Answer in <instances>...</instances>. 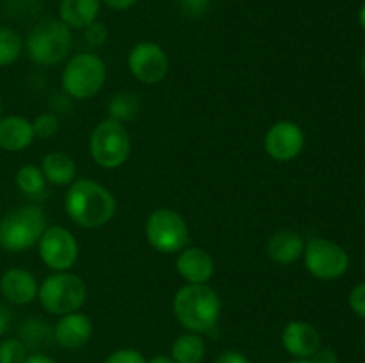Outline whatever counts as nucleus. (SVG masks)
<instances>
[{
  "label": "nucleus",
  "instance_id": "4c0bfd02",
  "mask_svg": "<svg viewBox=\"0 0 365 363\" xmlns=\"http://www.w3.org/2000/svg\"><path fill=\"white\" fill-rule=\"evenodd\" d=\"M359 21L360 25H362V28L365 31V4L362 7H360V13H359Z\"/></svg>",
  "mask_w": 365,
  "mask_h": 363
},
{
  "label": "nucleus",
  "instance_id": "a19ab883",
  "mask_svg": "<svg viewBox=\"0 0 365 363\" xmlns=\"http://www.w3.org/2000/svg\"><path fill=\"white\" fill-rule=\"evenodd\" d=\"M0 117H2V102H0Z\"/></svg>",
  "mask_w": 365,
  "mask_h": 363
},
{
  "label": "nucleus",
  "instance_id": "1a4fd4ad",
  "mask_svg": "<svg viewBox=\"0 0 365 363\" xmlns=\"http://www.w3.org/2000/svg\"><path fill=\"white\" fill-rule=\"evenodd\" d=\"M305 267L314 278L323 281L339 280L349 267V256L342 246L328 238H312L305 244L303 251Z\"/></svg>",
  "mask_w": 365,
  "mask_h": 363
},
{
  "label": "nucleus",
  "instance_id": "6ab92c4d",
  "mask_svg": "<svg viewBox=\"0 0 365 363\" xmlns=\"http://www.w3.org/2000/svg\"><path fill=\"white\" fill-rule=\"evenodd\" d=\"M102 7V0H61L59 20L70 28L82 31L89 23L96 21Z\"/></svg>",
  "mask_w": 365,
  "mask_h": 363
},
{
  "label": "nucleus",
  "instance_id": "7ed1b4c3",
  "mask_svg": "<svg viewBox=\"0 0 365 363\" xmlns=\"http://www.w3.org/2000/svg\"><path fill=\"white\" fill-rule=\"evenodd\" d=\"M73 38L71 28L59 18H41L29 32L25 50L38 66H53L63 63L70 53Z\"/></svg>",
  "mask_w": 365,
  "mask_h": 363
},
{
  "label": "nucleus",
  "instance_id": "473e14b6",
  "mask_svg": "<svg viewBox=\"0 0 365 363\" xmlns=\"http://www.w3.org/2000/svg\"><path fill=\"white\" fill-rule=\"evenodd\" d=\"M214 363H252V362H250V359L239 351H225L217 356Z\"/></svg>",
  "mask_w": 365,
  "mask_h": 363
},
{
  "label": "nucleus",
  "instance_id": "c756f323",
  "mask_svg": "<svg viewBox=\"0 0 365 363\" xmlns=\"http://www.w3.org/2000/svg\"><path fill=\"white\" fill-rule=\"evenodd\" d=\"M210 0H178L182 14L189 18H202L209 11Z\"/></svg>",
  "mask_w": 365,
  "mask_h": 363
},
{
  "label": "nucleus",
  "instance_id": "39448f33",
  "mask_svg": "<svg viewBox=\"0 0 365 363\" xmlns=\"http://www.w3.org/2000/svg\"><path fill=\"white\" fill-rule=\"evenodd\" d=\"M45 230V212L36 205H24L0 221V246L9 253L27 251L38 244Z\"/></svg>",
  "mask_w": 365,
  "mask_h": 363
},
{
  "label": "nucleus",
  "instance_id": "6e6552de",
  "mask_svg": "<svg viewBox=\"0 0 365 363\" xmlns=\"http://www.w3.org/2000/svg\"><path fill=\"white\" fill-rule=\"evenodd\" d=\"M148 244L163 255H175L187 248L189 228L184 217L171 209H157L145 223Z\"/></svg>",
  "mask_w": 365,
  "mask_h": 363
},
{
  "label": "nucleus",
  "instance_id": "0eeeda50",
  "mask_svg": "<svg viewBox=\"0 0 365 363\" xmlns=\"http://www.w3.org/2000/svg\"><path fill=\"white\" fill-rule=\"evenodd\" d=\"M89 153L103 169L123 166L130 155V135L125 125L110 117L100 121L89 137Z\"/></svg>",
  "mask_w": 365,
  "mask_h": 363
},
{
  "label": "nucleus",
  "instance_id": "79ce46f5",
  "mask_svg": "<svg viewBox=\"0 0 365 363\" xmlns=\"http://www.w3.org/2000/svg\"><path fill=\"white\" fill-rule=\"evenodd\" d=\"M210 2H212V0H210ZM216 2H217V0H216Z\"/></svg>",
  "mask_w": 365,
  "mask_h": 363
},
{
  "label": "nucleus",
  "instance_id": "72a5a7b5",
  "mask_svg": "<svg viewBox=\"0 0 365 363\" xmlns=\"http://www.w3.org/2000/svg\"><path fill=\"white\" fill-rule=\"evenodd\" d=\"M102 4H106L113 11H127L130 7H134L138 4V0H102Z\"/></svg>",
  "mask_w": 365,
  "mask_h": 363
},
{
  "label": "nucleus",
  "instance_id": "9b49d317",
  "mask_svg": "<svg viewBox=\"0 0 365 363\" xmlns=\"http://www.w3.org/2000/svg\"><path fill=\"white\" fill-rule=\"evenodd\" d=\"M127 64L134 78L146 85L159 84L170 70L168 53L164 52L163 46L152 41L135 43L128 52Z\"/></svg>",
  "mask_w": 365,
  "mask_h": 363
},
{
  "label": "nucleus",
  "instance_id": "2eb2a0df",
  "mask_svg": "<svg viewBox=\"0 0 365 363\" xmlns=\"http://www.w3.org/2000/svg\"><path fill=\"white\" fill-rule=\"evenodd\" d=\"M93 335V320L86 313L73 312L63 315L53 326V340L64 349H81Z\"/></svg>",
  "mask_w": 365,
  "mask_h": 363
},
{
  "label": "nucleus",
  "instance_id": "bb28decb",
  "mask_svg": "<svg viewBox=\"0 0 365 363\" xmlns=\"http://www.w3.org/2000/svg\"><path fill=\"white\" fill-rule=\"evenodd\" d=\"M59 117L53 112H43L39 116H36V120L32 121V130L34 135L39 139H50L59 132Z\"/></svg>",
  "mask_w": 365,
  "mask_h": 363
},
{
  "label": "nucleus",
  "instance_id": "c85d7f7f",
  "mask_svg": "<svg viewBox=\"0 0 365 363\" xmlns=\"http://www.w3.org/2000/svg\"><path fill=\"white\" fill-rule=\"evenodd\" d=\"M103 363H146V358L138 349H118L110 352Z\"/></svg>",
  "mask_w": 365,
  "mask_h": 363
},
{
  "label": "nucleus",
  "instance_id": "dca6fc26",
  "mask_svg": "<svg viewBox=\"0 0 365 363\" xmlns=\"http://www.w3.org/2000/svg\"><path fill=\"white\" fill-rule=\"evenodd\" d=\"M177 273L187 283H207L214 274V260L203 248H184L177 256Z\"/></svg>",
  "mask_w": 365,
  "mask_h": 363
},
{
  "label": "nucleus",
  "instance_id": "a878e982",
  "mask_svg": "<svg viewBox=\"0 0 365 363\" xmlns=\"http://www.w3.org/2000/svg\"><path fill=\"white\" fill-rule=\"evenodd\" d=\"M27 351L20 338H4L0 342V363H24Z\"/></svg>",
  "mask_w": 365,
  "mask_h": 363
},
{
  "label": "nucleus",
  "instance_id": "2f4dec72",
  "mask_svg": "<svg viewBox=\"0 0 365 363\" xmlns=\"http://www.w3.org/2000/svg\"><path fill=\"white\" fill-rule=\"evenodd\" d=\"M310 359H312V363H339V358L337 354H335L334 349H328V347L317 349Z\"/></svg>",
  "mask_w": 365,
  "mask_h": 363
},
{
  "label": "nucleus",
  "instance_id": "e433bc0d",
  "mask_svg": "<svg viewBox=\"0 0 365 363\" xmlns=\"http://www.w3.org/2000/svg\"><path fill=\"white\" fill-rule=\"evenodd\" d=\"M146 363H175V359L168 354H155L153 358L146 359Z\"/></svg>",
  "mask_w": 365,
  "mask_h": 363
},
{
  "label": "nucleus",
  "instance_id": "423d86ee",
  "mask_svg": "<svg viewBox=\"0 0 365 363\" xmlns=\"http://www.w3.org/2000/svg\"><path fill=\"white\" fill-rule=\"evenodd\" d=\"M107 78V66L96 53L82 52L71 57L61 73L63 91L73 100H89L100 93Z\"/></svg>",
  "mask_w": 365,
  "mask_h": 363
},
{
  "label": "nucleus",
  "instance_id": "aec40b11",
  "mask_svg": "<svg viewBox=\"0 0 365 363\" xmlns=\"http://www.w3.org/2000/svg\"><path fill=\"white\" fill-rule=\"evenodd\" d=\"M41 171L45 174L46 184L64 187V185H71L75 182L77 166H75L73 159L68 157L66 153L52 152L43 157Z\"/></svg>",
  "mask_w": 365,
  "mask_h": 363
},
{
  "label": "nucleus",
  "instance_id": "a211bd4d",
  "mask_svg": "<svg viewBox=\"0 0 365 363\" xmlns=\"http://www.w3.org/2000/svg\"><path fill=\"white\" fill-rule=\"evenodd\" d=\"M305 238L298 231L280 230L271 235L269 241H267L266 251L273 262L287 265V263L302 258L303 251H305Z\"/></svg>",
  "mask_w": 365,
  "mask_h": 363
},
{
  "label": "nucleus",
  "instance_id": "7c9ffc66",
  "mask_svg": "<svg viewBox=\"0 0 365 363\" xmlns=\"http://www.w3.org/2000/svg\"><path fill=\"white\" fill-rule=\"evenodd\" d=\"M348 302L349 308H351L356 315L365 319V283L353 287V290L349 292Z\"/></svg>",
  "mask_w": 365,
  "mask_h": 363
},
{
  "label": "nucleus",
  "instance_id": "5701e85b",
  "mask_svg": "<svg viewBox=\"0 0 365 363\" xmlns=\"http://www.w3.org/2000/svg\"><path fill=\"white\" fill-rule=\"evenodd\" d=\"M14 182H16V187L20 189V192H24L29 198H39L46 191L45 174H43L41 167L34 166V164L21 166L14 177Z\"/></svg>",
  "mask_w": 365,
  "mask_h": 363
},
{
  "label": "nucleus",
  "instance_id": "f03ea898",
  "mask_svg": "<svg viewBox=\"0 0 365 363\" xmlns=\"http://www.w3.org/2000/svg\"><path fill=\"white\" fill-rule=\"evenodd\" d=\"M173 313L189 333H209L220 320L221 299L207 283H185L175 294Z\"/></svg>",
  "mask_w": 365,
  "mask_h": 363
},
{
  "label": "nucleus",
  "instance_id": "4be33fe9",
  "mask_svg": "<svg viewBox=\"0 0 365 363\" xmlns=\"http://www.w3.org/2000/svg\"><path fill=\"white\" fill-rule=\"evenodd\" d=\"M20 338L27 349H39L53 340V330L41 319H27L20 326Z\"/></svg>",
  "mask_w": 365,
  "mask_h": 363
},
{
  "label": "nucleus",
  "instance_id": "58836bf2",
  "mask_svg": "<svg viewBox=\"0 0 365 363\" xmlns=\"http://www.w3.org/2000/svg\"><path fill=\"white\" fill-rule=\"evenodd\" d=\"M287 363H312V359L310 358H294L292 362H287Z\"/></svg>",
  "mask_w": 365,
  "mask_h": 363
},
{
  "label": "nucleus",
  "instance_id": "f704fd0d",
  "mask_svg": "<svg viewBox=\"0 0 365 363\" xmlns=\"http://www.w3.org/2000/svg\"><path fill=\"white\" fill-rule=\"evenodd\" d=\"M11 324V312L7 306L0 305V337H2L4 333L7 331V327H9Z\"/></svg>",
  "mask_w": 365,
  "mask_h": 363
},
{
  "label": "nucleus",
  "instance_id": "412c9836",
  "mask_svg": "<svg viewBox=\"0 0 365 363\" xmlns=\"http://www.w3.org/2000/svg\"><path fill=\"white\" fill-rule=\"evenodd\" d=\"M205 342L196 333H184L175 338L171 345V358L175 363H202L205 358Z\"/></svg>",
  "mask_w": 365,
  "mask_h": 363
},
{
  "label": "nucleus",
  "instance_id": "c9c22d12",
  "mask_svg": "<svg viewBox=\"0 0 365 363\" xmlns=\"http://www.w3.org/2000/svg\"><path fill=\"white\" fill-rule=\"evenodd\" d=\"M24 363H57L56 359L50 358L48 354H43V352H34V354H29L25 358Z\"/></svg>",
  "mask_w": 365,
  "mask_h": 363
},
{
  "label": "nucleus",
  "instance_id": "9d476101",
  "mask_svg": "<svg viewBox=\"0 0 365 363\" xmlns=\"http://www.w3.org/2000/svg\"><path fill=\"white\" fill-rule=\"evenodd\" d=\"M39 258L53 273L70 270L78 258V244L68 228L53 224L46 226L38 242Z\"/></svg>",
  "mask_w": 365,
  "mask_h": 363
},
{
  "label": "nucleus",
  "instance_id": "4468645a",
  "mask_svg": "<svg viewBox=\"0 0 365 363\" xmlns=\"http://www.w3.org/2000/svg\"><path fill=\"white\" fill-rule=\"evenodd\" d=\"M38 280L27 269L11 267L0 276V294L11 305H29L38 299Z\"/></svg>",
  "mask_w": 365,
  "mask_h": 363
},
{
  "label": "nucleus",
  "instance_id": "20e7f679",
  "mask_svg": "<svg viewBox=\"0 0 365 363\" xmlns=\"http://www.w3.org/2000/svg\"><path fill=\"white\" fill-rule=\"evenodd\" d=\"M88 298V288L81 276L63 270L53 273L41 281L38 288V299L41 308L52 315H68L78 312Z\"/></svg>",
  "mask_w": 365,
  "mask_h": 363
},
{
  "label": "nucleus",
  "instance_id": "393cba45",
  "mask_svg": "<svg viewBox=\"0 0 365 363\" xmlns=\"http://www.w3.org/2000/svg\"><path fill=\"white\" fill-rule=\"evenodd\" d=\"M24 52V39L14 28L0 27V68L11 66Z\"/></svg>",
  "mask_w": 365,
  "mask_h": 363
},
{
  "label": "nucleus",
  "instance_id": "ea45409f",
  "mask_svg": "<svg viewBox=\"0 0 365 363\" xmlns=\"http://www.w3.org/2000/svg\"><path fill=\"white\" fill-rule=\"evenodd\" d=\"M360 71H362L365 77V53L362 56V59H360Z\"/></svg>",
  "mask_w": 365,
  "mask_h": 363
},
{
  "label": "nucleus",
  "instance_id": "ddd939ff",
  "mask_svg": "<svg viewBox=\"0 0 365 363\" xmlns=\"http://www.w3.org/2000/svg\"><path fill=\"white\" fill-rule=\"evenodd\" d=\"M282 345L294 358H312L321 347V335L307 320H291L282 331Z\"/></svg>",
  "mask_w": 365,
  "mask_h": 363
},
{
  "label": "nucleus",
  "instance_id": "f257e3e1",
  "mask_svg": "<svg viewBox=\"0 0 365 363\" xmlns=\"http://www.w3.org/2000/svg\"><path fill=\"white\" fill-rule=\"evenodd\" d=\"M64 210L75 224L95 230L106 226L113 219L116 214V199L102 184L91 178H81L68 185Z\"/></svg>",
  "mask_w": 365,
  "mask_h": 363
},
{
  "label": "nucleus",
  "instance_id": "cd10ccee",
  "mask_svg": "<svg viewBox=\"0 0 365 363\" xmlns=\"http://www.w3.org/2000/svg\"><path fill=\"white\" fill-rule=\"evenodd\" d=\"M82 31H84L86 41L91 46H102L103 43L107 41V38H109V31H107L106 25L98 20L89 23L88 27H84Z\"/></svg>",
  "mask_w": 365,
  "mask_h": 363
},
{
  "label": "nucleus",
  "instance_id": "b1692460",
  "mask_svg": "<svg viewBox=\"0 0 365 363\" xmlns=\"http://www.w3.org/2000/svg\"><path fill=\"white\" fill-rule=\"evenodd\" d=\"M139 109H141V102H139L138 95L132 91L116 93L107 105L110 120H116L123 125L134 120L139 114Z\"/></svg>",
  "mask_w": 365,
  "mask_h": 363
},
{
  "label": "nucleus",
  "instance_id": "f8f14e48",
  "mask_svg": "<svg viewBox=\"0 0 365 363\" xmlns=\"http://www.w3.org/2000/svg\"><path fill=\"white\" fill-rule=\"evenodd\" d=\"M305 134L302 127L291 120L277 121L269 127L264 137L266 153L277 162H289L303 152Z\"/></svg>",
  "mask_w": 365,
  "mask_h": 363
},
{
  "label": "nucleus",
  "instance_id": "f3484780",
  "mask_svg": "<svg viewBox=\"0 0 365 363\" xmlns=\"http://www.w3.org/2000/svg\"><path fill=\"white\" fill-rule=\"evenodd\" d=\"M32 121L24 116H2L0 117V148L6 152H21L29 148L34 141Z\"/></svg>",
  "mask_w": 365,
  "mask_h": 363
}]
</instances>
